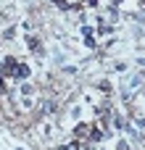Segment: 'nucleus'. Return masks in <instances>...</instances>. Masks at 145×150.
<instances>
[{"label":"nucleus","mask_w":145,"mask_h":150,"mask_svg":"<svg viewBox=\"0 0 145 150\" xmlns=\"http://www.w3.org/2000/svg\"><path fill=\"white\" fill-rule=\"evenodd\" d=\"M0 90H5V79L3 76H0Z\"/></svg>","instance_id":"f8f14e48"},{"label":"nucleus","mask_w":145,"mask_h":150,"mask_svg":"<svg viewBox=\"0 0 145 150\" xmlns=\"http://www.w3.org/2000/svg\"><path fill=\"white\" fill-rule=\"evenodd\" d=\"M16 150H21V148H16Z\"/></svg>","instance_id":"ddd939ff"},{"label":"nucleus","mask_w":145,"mask_h":150,"mask_svg":"<svg viewBox=\"0 0 145 150\" xmlns=\"http://www.w3.org/2000/svg\"><path fill=\"white\" fill-rule=\"evenodd\" d=\"M103 137H106V134H103V129H100V127H90V134H87V140H90V142H103Z\"/></svg>","instance_id":"39448f33"},{"label":"nucleus","mask_w":145,"mask_h":150,"mask_svg":"<svg viewBox=\"0 0 145 150\" xmlns=\"http://www.w3.org/2000/svg\"><path fill=\"white\" fill-rule=\"evenodd\" d=\"M87 134H90V124H85V121H79V124L74 127V137H77V140H85Z\"/></svg>","instance_id":"20e7f679"},{"label":"nucleus","mask_w":145,"mask_h":150,"mask_svg":"<svg viewBox=\"0 0 145 150\" xmlns=\"http://www.w3.org/2000/svg\"><path fill=\"white\" fill-rule=\"evenodd\" d=\"M116 150H129V145H127V140H122V142L116 145Z\"/></svg>","instance_id":"9b49d317"},{"label":"nucleus","mask_w":145,"mask_h":150,"mask_svg":"<svg viewBox=\"0 0 145 150\" xmlns=\"http://www.w3.org/2000/svg\"><path fill=\"white\" fill-rule=\"evenodd\" d=\"M85 45H87V47H95V37H92V34H90V37H85Z\"/></svg>","instance_id":"0eeeda50"},{"label":"nucleus","mask_w":145,"mask_h":150,"mask_svg":"<svg viewBox=\"0 0 145 150\" xmlns=\"http://www.w3.org/2000/svg\"><path fill=\"white\" fill-rule=\"evenodd\" d=\"M111 32V26H106V24H100V29H98V34H108Z\"/></svg>","instance_id":"6e6552de"},{"label":"nucleus","mask_w":145,"mask_h":150,"mask_svg":"<svg viewBox=\"0 0 145 150\" xmlns=\"http://www.w3.org/2000/svg\"><path fill=\"white\" fill-rule=\"evenodd\" d=\"M13 34H16V29L11 26V29H5V40H13Z\"/></svg>","instance_id":"1a4fd4ad"},{"label":"nucleus","mask_w":145,"mask_h":150,"mask_svg":"<svg viewBox=\"0 0 145 150\" xmlns=\"http://www.w3.org/2000/svg\"><path fill=\"white\" fill-rule=\"evenodd\" d=\"M79 148H82V142L79 140H71L69 145H63V148H58V150H79Z\"/></svg>","instance_id":"423d86ee"},{"label":"nucleus","mask_w":145,"mask_h":150,"mask_svg":"<svg viewBox=\"0 0 145 150\" xmlns=\"http://www.w3.org/2000/svg\"><path fill=\"white\" fill-rule=\"evenodd\" d=\"M98 87H100V90H103V92H111V84H108V82H100V84H98Z\"/></svg>","instance_id":"9d476101"},{"label":"nucleus","mask_w":145,"mask_h":150,"mask_svg":"<svg viewBox=\"0 0 145 150\" xmlns=\"http://www.w3.org/2000/svg\"><path fill=\"white\" fill-rule=\"evenodd\" d=\"M26 47H29V50H34L37 55H42V42H40V37H37V34H26Z\"/></svg>","instance_id":"7ed1b4c3"},{"label":"nucleus","mask_w":145,"mask_h":150,"mask_svg":"<svg viewBox=\"0 0 145 150\" xmlns=\"http://www.w3.org/2000/svg\"><path fill=\"white\" fill-rule=\"evenodd\" d=\"M16 63H18V58H16V55H5V58L0 61V76H11V74H13V69H16Z\"/></svg>","instance_id":"f257e3e1"},{"label":"nucleus","mask_w":145,"mask_h":150,"mask_svg":"<svg viewBox=\"0 0 145 150\" xmlns=\"http://www.w3.org/2000/svg\"><path fill=\"white\" fill-rule=\"evenodd\" d=\"M29 74H32V71H29V66H26V63H16V69H13V74H11V76H13L16 82H26V79H29Z\"/></svg>","instance_id":"f03ea898"}]
</instances>
